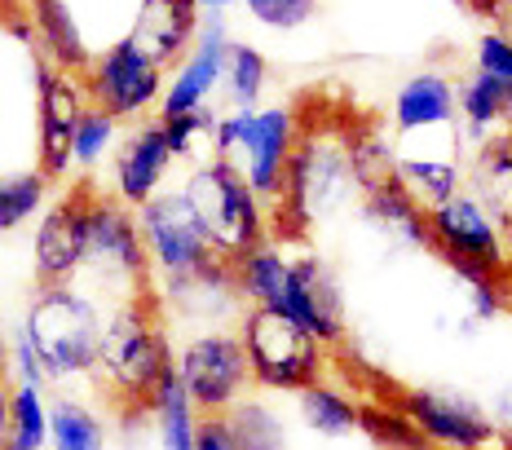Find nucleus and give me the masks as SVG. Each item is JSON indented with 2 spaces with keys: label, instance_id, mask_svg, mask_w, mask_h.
<instances>
[{
  "label": "nucleus",
  "instance_id": "obj_10",
  "mask_svg": "<svg viewBox=\"0 0 512 450\" xmlns=\"http://www.w3.org/2000/svg\"><path fill=\"white\" fill-rule=\"evenodd\" d=\"M164 75L151 58H142L128 40H111L106 49H93L89 67L80 71V84L89 93V106L111 115L115 124H137L159 106Z\"/></svg>",
  "mask_w": 512,
  "mask_h": 450
},
{
  "label": "nucleus",
  "instance_id": "obj_17",
  "mask_svg": "<svg viewBox=\"0 0 512 450\" xmlns=\"http://www.w3.org/2000/svg\"><path fill=\"white\" fill-rule=\"evenodd\" d=\"M173 150L164 142V124L159 120H137L111 150V186L106 195L120 199L124 208H142L159 190H168V173H173Z\"/></svg>",
  "mask_w": 512,
  "mask_h": 450
},
{
  "label": "nucleus",
  "instance_id": "obj_8",
  "mask_svg": "<svg viewBox=\"0 0 512 450\" xmlns=\"http://www.w3.org/2000/svg\"><path fill=\"white\" fill-rule=\"evenodd\" d=\"M239 345L252 371V389L261 393H301L327 371V349L292 318L270 309H243L239 314Z\"/></svg>",
  "mask_w": 512,
  "mask_h": 450
},
{
  "label": "nucleus",
  "instance_id": "obj_4",
  "mask_svg": "<svg viewBox=\"0 0 512 450\" xmlns=\"http://www.w3.org/2000/svg\"><path fill=\"white\" fill-rule=\"evenodd\" d=\"M106 323V300L84 283H45L36 287L23 309V340L36 349L45 384L93 380Z\"/></svg>",
  "mask_w": 512,
  "mask_h": 450
},
{
  "label": "nucleus",
  "instance_id": "obj_44",
  "mask_svg": "<svg viewBox=\"0 0 512 450\" xmlns=\"http://www.w3.org/2000/svg\"><path fill=\"white\" fill-rule=\"evenodd\" d=\"M508 133H512V111H508Z\"/></svg>",
  "mask_w": 512,
  "mask_h": 450
},
{
  "label": "nucleus",
  "instance_id": "obj_26",
  "mask_svg": "<svg viewBox=\"0 0 512 450\" xmlns=\"http://www.w3.org/2000/svg\"><path fill=\"white\" fill-rule=\"evenodd\" d=\"M49 450H106V415L71 393L49 398Z\"/></svg>",
  "mask_w": 512,
  "mask_h": 450
},
{
  "label": "nucleus",
  "instance_id": "obj_42",
  "mask_svg": "<svg viewBox=\"0 0 512 450\" xmlns=\"http://www.w3.org/2000/svg\"><path fill=\"white\" fill-rule=\"evenodd\" d=\"M468 5H473V9H482V14H490V9H495L499 0H468Z\"/></svg>",
  "mask_w": 512,
  "mask_h": 450
},
{
  "label": "nucleus",
  "instance_id": "obj_6",
  "mask_svg": "<svg viewBox=\"0 0 512 450\" xmlns=\"http://www.w3.org/2000/svg\"><path fill=\"white\" fill-rule=\"evenodd\" d=\"M181 195L186 203L195 208L199 225H204L212 252L221 256V261H239L243 252L261 248L265 239H270V208H265L261 199L248 190V181H243L226 159H204V164L190 168V177L181 181Z\"/></svg>",
  "mask_w": 512,
  "mask_h": 450
},
{
  "label": "nucleus",
  "instance_id": "obj_13",
  "mask_svg": "<svg viewBox=\"0 0 512 450\" xmlns=\"http://www.w3.org/2000/svg\"><path fill=\"white\" fill-rule=\"evenodd\" d=\"M93 195H98L93 177H76V181H67V186L45 203V212L36 217V234H31V274H36V287L76 283V274L84 265Z\"/></svg>",
  "mask_w": 512,
  "mask_h": 450
},
{
  "label": "nucleus",
  "instance_id": "obj_40",
  "mask_svg": "<svg viewBox=\"0 0 512 450\" xmlns=\"http://www.w3.org/2000/svg\"><path fill=\"white\" fill-rule=\"evenodd\" d=\"M490 14L499 18V31H504V36H512V0H499V5L490 9Z\"/></svg>",
  "mask_w": 512,
  "mask_h": 450
},
{
  "label": "nucleus",
  "instance_id": "obj_16",
  "mask_svg": "<svg viewBox=\"0 0 512 450\" xmlns=\"http://www.w3.org/2000/svg\"><path fill=\"white\" fill-rule=\"evenodd\" d=\"M296 137H301V115L292 106H256L248 128H243L239 146L226 164L248 181V190L270 208L283 190V173L287 159L296 150Z\"/></svg>",
  "mask_w": 512,
  "mask_h": 450
},
{
  "label": "nucleus",
  "instance_id": "obj_31",
  "mask_svg": "<svg viewBox=\"0 0 512 450\" xmlns=\"http://www.w3.org/2000/svg\"><path fill=\"white\" fill-rule=\"evenodd\" d=\"M45 446H49V398H45V389L14 384V389H9L5 450H45Z\"/></svg>",
  "mask_w": 512,
  "mask_h": 450
},
{
  "label": "nucleus",
  "instance_id": "obj_28",
  "mask_svg": "<svg viewBox=\"0 0 512 450\" xmlns=\"http://www.w3.org/2000/svg\"><path fill=\"white\" fill-rule=\"evenodd\" d=\"M230 437L239 442V450H287V420L270 398H239L226 411Z\"/></svg>",
  "mask_w": 512,
  "mask_h": 450
},
{
  "label": "nucleus",
  "instance_id": "obj_39",
  "mask_svg": "<svg viewBox=\"0 0 512 450\" xmlns=\"http://www.w3.org/2000/svg\"><path fill=\"white\" fill-rule=\"evenodd\" d=\"M9 375H5V367H0V450H5V433H9Z\"/></svg>",
  "mask_w": 512,
  "mask_h": 450
},
{
  "label": "nucleus",
  "instance_id": "obj_33",
  "mask_svg": "<svg viewBox=\"0 0 512 450\" xmlns=\"http://www.w3.org/2000/svg\"><path fill=\"white\" fill-rule=\"evenodd\" d=\"M115 142H120V124H115L111 115H102V111L89 106V111L80 115L76 142H71V168H80V177H89L93 168L115 150Z\"/></svg>",
  "mask_w": 512,
  "mask_h": 450
},
{
  "label": "nucleus",
  "instance_id": "obj_21",
  "mask_svg": "<svg viewBox=\"0 0 512 450\" xmlns=\"http://www.w3.org/2000/svg\"><path fill=\"white\" fill-rule=\"evenodd\" d=\"M31 36H36V53L58 71L80 75L93 58V45L84 36L80 14L71 9V0H23Z\"/></svg>",
  "mask_w": 512,
  "mask_h": 450
},
{
  "label": "nucleus",
  "instance_id": "obj_12",
  "mask_svg": "<svg viewBox=\"0 0 512 450\" xmlns=\"http://www.w3.org/2000/svg\"><path fill=\"white\" fill-rule=\"evenodd\" d=\"M31 80H36V173L49 186L71 181V142H76L80 115L89 111L80 75L49 67L45 58H31Z\"/></svg>",
  "mask_w": 512,
  "mask_h": 450
},
{
  "label": "nucleus",
  "instance_id": "obj_43",
  "mask_svg": "<svg viewBox=\"0 0 512 450\" xmlns=\"http://www.w3.org/2000/svg\"><path fill=\"white\" fill-rule=\"evenodd\" d=\"M5 5H18V0H0V9H5Z\"/></svg>",
  "mask_w": 512,
  "mask_h": 450
},
{
  "label": "nucleus",
  "instance_id": "obj_37",
  "mask_svg": "<svg viewBox=\"0 0 512 450\" xmlns=\"http://www.w3.org/2000/svg\"><path fill=\"white\" fill-rule=\"evenodd\" d=\"M5 375L14 384H31V389H45V371H40V358L36 349L23 340V331H14V336L5 340Z\"/></svg>",
  "mask_w": 512,
  "mask_h": 450
},
{
  "label": "nucleus",
  "instance_id": "obj_15",
  "mask_svg": "<svg viewBox=\"0 0 512 450\" xmlns=\"http://www.w3.org/2000/svg\"><path fill=\"white\" fill-rule=\"evenodd\" d=\"M402 415L415 424L433 450H486L499 437V424L490 420L482 402L446 389H402L393 398Z\"/></svg>",
  "mask_w": 512,
  "mask_h": 450
},
{
  "label": "nucleus",
  "instance_id": "obj_5",
  "mask_svg": "<svg viewBox=\"0 0 512 450\" xmlns=\"http://www.w3.org/2000/svg\"><path fill=\"white\" fill-rule=\"evenodd\" d=\"M137 212V230H142V248L151 261V287L159 300H177L204 274L221 265V256L212 252L204 225H199L195 208L186 203L181 190H159L155 199H146Z\"/></svg>",
  "mask_w": 512,
  "mask_h": 450
},
{
  "label": "nucleus",
  "instance_id": "obj_9",
  "mask_svg": "<svg viewBox=\"0 0 512 450\" xmlns=\"http://www.w3.org/2000/svg\"><path fill=\"white\" fill-rule=\"evenodd\" d=\"M173 371L199 415H226L234 402L252 393V371L243 358L239 331L226 327H208L173 349Z\"/></svg>",
  "mask_w": 512,
  "mask_h": 450
},
{
  "label": "nucleus",
  "instance_id": "obj_34",
  "mask_svg": "<svg viewBox=\"0 0 512 450\" xmlns=\"http://www.w3.org/2000/svg\"><path fill=\"white\" fill-rule=\"evenodd\" d=\"M164 124V142L173 150V159H195L199 150L208 146V133L217 124V111L204 106V111H190V115H177V120H159Z\"/></svg>",
  "mask_w": 512,
  "mask_h": 450
},
{
  "label": "nucleus",
  "instance_id": "obj_25",
  "mask_svg": "<svg viewBox=\"0 0 512 450\" xmlns=\"http://www.w3.org/2000/svg\"><path fill=\"white\" fill-rule=\"evenodd\" d=\"M358 411L362 402L349 389L332 380H314L309 389L296 393V420L318 437H349L358 433Z\"/></svg>",
  "mask_w": 512,
  "mask_h": 450
},
{
  "label": "nucleus",
  "instance_id": "obj_1",
  "mask_svg": "<svg viewBox=\"0 0 512 450\" xmlns=\"http://www.w3.org/2000/svg\"><path fill=\"white\" fill-rule=\"evenodd\" d=\"M230 274L234 292L248 309H270V314L292 318L323 349L345 345V292H340L336 270L318 261L314 252H292L270 234L261 248L230 261Z\"/></svg>",
  "mask_w": 512,
  "mask_h": 450
},
{
  "label": "nucleus",
  "instance_id": "obj_38",
  "mask_svg": "<svg viewBox=\"0 0 512 450\" xmlns=\"http://www.w3.org/2000/svg\"><path fill=\"white\" fill-rule=\"evenodd\" d=\"M195 450H239V442L230 437L226 415H204L195 433Z\"/></svg>",
  "mask_w": 512,
  "mask_h": 450
},
{
  "label": "nucleus",
  "instance_id": "obj_41",
  "mask_svg": "<svg viewBox=\"0 0 512 450\" xmlns=\"http://www.w3.org/2000/svg\"><path fill=\"white\" fill-rule=\"evenodd\" d=\"M195 5H199V9H217V14H226V9H230V5H239V0H195Z\"/></svg>",
  "mask_w": 512,
  "mask_h": 450
},
{
  "label": "nucleus",
  "instance_id": "obj_19",
  "mask_svg": "<svg viewBox=\"0 0 512 450\" xmlns=\"http://www.w3.org/2000/svg\"><path fill=\"white\" fill-rule=\"evenodd\" d=\"M393 133L398 142H415L424 133H455L460 111H455V80L446 71H415L398 93H393Z\"/></svg>",
  "mask_w": 512,
  "mask_h": 450
},
{
  "label": "nucleus",
  "instance_id": "obj_22",
  "mask_svg": "<svg viewBox=\"0 0 512 450\" xmlns=\"http://www.w3.org/2000/svg\"><path fill=\"white\" fill-rule=\"evenodd\" d=\"M358 212L380 239L393 243V248H411V252L429 248V221H424V208H415V199L393 177L367 181L362 195H358Z\"/></svg>",
  "mask_w": 512,
  "mask_h": 450
},
{
  "label": "nucleus",
  "instance_id": "obj_27",
  "mask_svg": "<svg viewBox=\"0 0 512 450\" xmlns=\"http://www.w3.org/2000/svg\"><path fill=\"white\" fill-rule=\"evenodd\" d=\"M151 420H155V437L164 450H195V433H199V420H204V415H199L195 402L186 398L177 371H168L164 380H159V389L151 398Z\"/></svg>",
  "mask_w": 512,
  "mask_h": 450
},
{
  "label": "nucleus",
  "instance_id": "obj_35",
  "mask_svg": "<svg viewBox=\"0 0 512 450\" xmlns=\"http://www.w3.org/2000/svg\"><path fill=\"white\" fill-rule=\"evenodd\" d=\"M239 5L248 9L252 23H261L270 31H296L314 18L318 0H239Z\"/></svg>",
  "mask_w": 512,
  "mask_h": 450
},
{
  "label": "nucleus",
  "instance_id": "obj_23",
  "mask_svg": "<svg viewBox=\"0 0 512 450\" xmlns=\"http://www.w3.org/2000/svg\"><path fill=\"white\" fill-rule=\"evenodd\" d=\"M464 190L482 203L486 217L512 243V133L473 146V159L464 164Z\"/></svg>",
  "mask_w": 512,
  "mask_h": 450
},
{
  "label": "nucleus",
  "instance_id": "obj_36",
  "mask_svg": "<svg viewBox=\"0 0 512 450\" xmlns=\"http://www.w3.org/2000/svg\"><path fill=\"white\" fill-rule=\"evenodd\" d=\"M473 71L499 80L512 93V36H504L499 27L482 31V40H477V49H473Z\"/></svg>",
  "mask_w": 512,
  "mask_h": 450
},
{
  "label": "nucleus",
  "instance_id": "obj_24",
  "mask_svg": "<svg viewBox=\"0 0 512 450\" xmlns=\"http://www.w3.org/2000/svg\"><path fill=\"white\" fill-rule=\"evenodd\" d=\"M455 111H460V124L468 133V142L482 146L490 137L508 133V111H512V93L499 80H490L482 71H468L460 84H455Z\"/></svg>",
  "mask_w": 512,
  "mask_h": 450
},
{
  "label": "nucleus",
  "instance_id": "obj_11",
  "mask_svg": "<svg viewBox=\"0 0 512 450\" xmlns=\"http://www.w3.org/2000/svg\"><path fill=\"white\" fill-rule=\"evenodd\" d=\"M429 221V248L446 256L455 274L473 270V274H504L512 261V243L504 239L495 221L486 217V208L477 203L468 190L442 199L437 208L424 212Z\"/></svg>",
  "mask_w": 512,
  "mask_h": 450
},
{
  "label": "nucleus",
  "instance_id": "obj_7",
  "mask_svg": "<svg viewBox=\"0 0 512 450\" xmlns=\"http://www.w3.org/2000/svg\"><path fill=\"white\" fill-rule=\"evenodd\" d=\"M76 283H84L93 296H102L106 305L155 292L137 212L124 208L120 199H111L106 190H98L89 203V239H84V265Z\"/></svg>",
  "mask_w": 512,
  "mask_h": 450
},
{
  "label": "nucleus",
  "instance_id": "obj_30",
  "mask_svg": "<svg viewBox=\"0 0 512 450\" xmlns=\"http://www.w3.org/2000/svg\"><path fill=\"white\" fill-rule=\"evenodd\" d=\"M53 199V186L36 168H23V173H0V234H14L31 225L45 212V203Z\"/></svg>",
  "mask_w": 512,
  "mask_h": 450
},
{
  "label": "nucleus",
  "instance_id": "obj_3",
  "mask_svg": "<svg viewBox=\"0 0 512 450\" xmlns=\"http://www.w3.org/2000/svg\"><path fill=\"white\" fill-rule=\"evenodd\" d=\"M358 133L340 124L305 128L296 137V150L287 159L283 190L270 203L279 217L270 221V230H283L292 239L309 234L314 225L340 217L349 203L358 199Z\"/></svg>",
  "mask_w": 512,
  "mask_h": 450
},
{
  "label": "nucleus",
  "instance_id": "obj_14",
  "mask_svg": "<svg viewBox=\"0 0 512 450\" xmlns=\"http://www.w3.org/2000/svg\"><path fill=\"white\" fill-rule=\"evenodd\" d=\"M230 45L234 40H230L226 14L204 9V14H199L195 45H190L186 58L164 75V93H159L155 120H177V115H190V111L212 106V93L221 89V75H226Z\"/></svg>",
  "mask_w": 512,
  "mask_h": 450
},
{
  "label": "nucleus",
  "instance_id": "obj_20",
  "mask_svg": "<svg viewBox=\"0 0 512 450\" xmlns=\"http://www.w3.org/2000/svg\"><path fill=\"white\" fill-rule=\"evenodd\" d=\"M464 142L446 146V150H411V146H393L389 155V177L415 199V208H437L442 199L460 195L464 190Z\"/></svg>",
  "mask_w": 512,
  "mask_h": 450
},
{
  "label": "nucleus",
  "instance_id": "obj_2",
  "mask_svg": "<svg viewBox=\"0 0 512 450\" xmlns=\"http://www.w3.org/2000/svg\"><path fill=\"white\" fill-rule=\"evenodd\" d=\"M168 371H173V345L164 331V300L142 292L106 305L93 384L111 402V411L124 424L151 415V398Z\"/></svg>",
  "mask_w": 512,
  "mask_h": 450
},
{
  "label": "nucleus",
  "instance_id": "obj_32",
  "mask_svg": "<svg viewBox=\"0 0 512 450\" xmlns=\"http://www.w3.org/2000/svg\"><path fill=\"white\" fill-rule=\"evenodd\" d=\"M358 433H367L380 450H433L420 433H415V424L393 402H362Z\"/></svg>",
  "mask_w": 512,
  "mask_h": 450
},
{
  "label": "nucleus",
  "instance_id": "obj_29",
  "mask_svg": "<svg viewBox=\"0 0 512 450\" xmlns=\"http://www.w3.org/2000/svg\"><path fill=\"white\" fill-rule=\"evenodd\" d=\"M265 89H270V62H265V53L234 40L230 58H226V75H221L226 106H234V111H256Z\"/></svg>",
  "mask_w": 512,
  "mask_h": 450
},
{
  "label": "nucleus",
  "instance_id": "obj_18",
  "mask_svg": "<svg viewBox=\"0 0 512 450\" xmlns=\"http://www.w3.org/2000/svg\"><path fill=\"white\" fill-rule=\"evenodd\" d=\"M199 14H204V9H199L195 0H137L124 40L142 53V58H151L159 71H173L177 62L186 58V49L195 45Z\"/></svg>",
  "mask_w": 512,
  "mask_h": 450
}]
</instances>
